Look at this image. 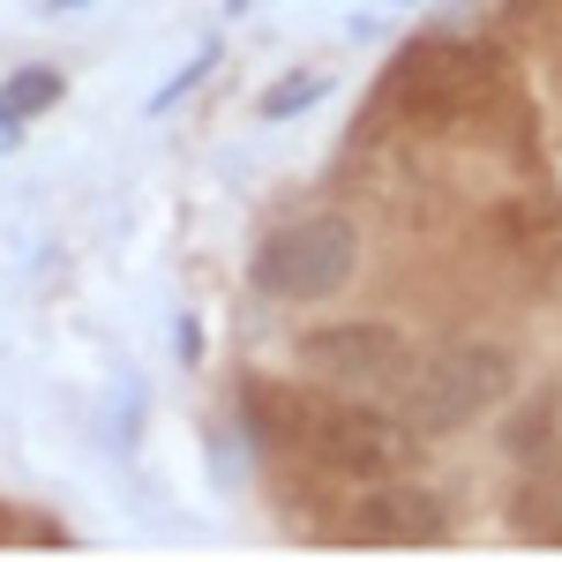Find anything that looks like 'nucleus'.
<instances>
[{"mask_svg": "<svg viewBox=\"0 0 562 562\" xmlns=\"http://www.w3.org/2000/svg\"><path fill=\"white\" fill-rule=\"evenodd\" d=\"M301 360L323 375V383L338 390H397L413 383V338L397 330V323H323V330H307L301 338Z\"/></svg>", "mask_w": 562, "mask_h": 562, "instance_id": "39448f33", "label": "nucleus"}, {"mask_svg": "<svg viewBox=\"0 0 562 562\" xmlns=\"http://www.w3.org/2000/svg\"><path fill=\"white\" fill-rule=\"evenodd\" d=\"M323 90H330L323 76H285V83H270V90L256 98V121H293V113H307Z\"/></svg>", "mask_w": 562, "mask_h": 562, "instance_id": "0eeeda50", "label": "nucleus"}, {"mask_svg": "<svg viewBox=\"0 0 562 562\" xmlns=\"http://www.w3.org/2000/svg\"><path fill=\"white\" fill-rule=\"evenodd\" d=\"M211 60H217V45H203V53H195V60L180 68L173 83H166V90H158V98H150V113H166V105H180L188 90H195V83H203V76H211Z\"/></svg>", "mask_w": 562, "mask_h": 562, "instance_id": "6e6552de", "label": "nucleus"}, {"mask_svg": "<svg viewBox=\"0 0 562 562\" xmlns=\"http://www.w3.org/2000/svg\"><path fill=\"white\" fill-rule=\"evenodd\" d=\"M352 270H360V233L338 211H307L293 225H278L256 248V262H248L256 293H270V301H285V307H315V301H330V293H346Z\"/></svg>", "mask_w": 562, "mask_h": 562, "instance_id": "f03ea898", "label": "nucleus"}, {"mask_svg": "<svg viewBox=\"0 0 562 562\" xmlns=\"http://www.w3.org/2000/svg\"><path fill=\"white\" fill-rule=\"evenodd\" d=\"M278 413V442L301 450L307 465L338 480H390L420 458V435L405 428V413H383V405H360V397H323V390H285L270 397Z\"/></svg>", "mask_w": 562, "mask_h": 562, "instance_id": "f257e3e1", "label": "nucleus"}, {"mask_svg": "<svg viewBox=\"0 0 562 562\" xmlns=\"http://www.w3.org/2000/svg\"><path fill=\"white\" fill-rule=\"evenodd\" d=\"M0 105H8L15 121H38L45 105H60V68H23V76H8V83H0Z\"/></svg>", "mask_w": 562, "mask_h": 562, "instance_id": "423d86ee", "label": "nucleus"}, {"mask_svg": "<svg viewBox=\"0 0 562 562\" xmlns=\"http://www.w3.org/2000/svg\"><path fill=\"white\" fill-rule=\"evenodd\" d=\"M60 8H83V0H53V15H60Z\"/></svg>", "mask_w": 562, "mask_h": 562, "instance_id": "9b49d317", "label": "nucleus"}, {"mask_svg": "<svg viewBox=\"0 0 562 562\" xmlns=\"http://www.w3.org/2000/svg\"><path fill=\"white\" fill-rule=\"evenodd\" d=\"M240 8H256V0H225V15H240Z\"/></svg>", "mask_w": 562, "mask_h": 562, "instance_id": "9d476101", "label": "nucleus"}, {"mask_svg": "<svg viewBox=\"0 0 562 562\" xmlns=\"http://www.w3.org/2000/svg\"><path fill=\"white\" fill-rule=\"evenodd\" d=\"M15 128H23V121H15V113H8V105H0V150H8V143H15Z\"/></svg>", "mask_w": 562, "mask_h": 562, "instance_id": "1a4fd4ad", "label": "nucleus"}, {"mask_svg": "<svg viewBox=\"0 0 562 562\" xmlns=\"http://www.w3.org/2000/svg\"><path fill=\"white\" fill-rule=\"evenodd\" d=\"M518 383V352L510 346H450L435 352L428 368H413V397H405V428L420 435H458L473 428L480 413H495Z\"/></svg>", "mask_w": 562, "mask_h": 562, "instance_id": "7ed1b4c3", "label": "nucleus"}, {"mask_svg": "<svg viewBox=\"0 0 562 562\" xmlns=\"http://www.w3.org/2000/svg\"><path fill=\"white\" fill-rule=\"evenodd\" d=\"M458 532L442 487H420V480H368V495H352V510L330 525V540L346 548H442Z\"/></svg>", "mask_w": 562, "mask_h": 562, "instance_id": "20e7f679", "label": "nucleus"}]
</instances>
